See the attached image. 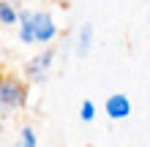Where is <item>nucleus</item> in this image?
Wrapping results in <instances>:
<instances>
[{"instance_id":"3","label":"nucleus","mask_w":150,"mask_h":147,"mask_svg":"<svg viewBox=\"0 0 150 147\" xmlns=\"http://www.w3.org/2000/svg\"><path fill=\"white\" fill-rule=\"evenodd\" d=\"M30 27H33V36H36V44L49 46L52 41L57 38L55 16L47 14V11H33V14H30Z\"/></svg>"},{"instance_id":"1","label":"nucleus","mask_w":150,"mask_h":147,"mask_svg":"<svg viewBox=\"0 0 150 147\" xmlns=\"http://www.w3.org/2000/svg\"><path fill=\"white\" fill-rule=\"evenodd\" d=\"M25 106H28V87H25V82L6 74L0 79V115H3V120H8L14 112H19Z\"/></svg>"},{"instance_id":"9","label":"nucleus","mask_w":150,"mask_h":147,"mask_svg":"<svg viewBox=\"0 0 150 147\" xmlns=\"http://www.w3.org/2000/svg\"><path fill=\"white\" fill-rule=\"evenodd\" d=\"M55 3H57V6H68L71 0H55Z\"/></svg>"},{"instance_id":"2","label":"nucleus","mask_w":150,"mask_h":147,"mask_svg":"<svg viewBox=\"0 0 150 147\" xmlns=\"http://www.w3.org/2000/svg\"><path fill=\"white\" fill-rule=\"evenodd\" d=\"M52 63H55V49H44L38 55H33L28 63H25V76H28V82L33 84H44L47 82V76L52 74Z\"/></svg>"},{"instance_id":"7","label":"nucleus","mask_w":150,"mask_h":147,"mask_svg":"<svg viewBox=\"0 0 150 147\" xmlns=\"http://www.w3.org/2000/svg\"><path fill=\"white\" fill-rule=\"evenodd\" d=\"M96 115H98V109H96V103L90 98H85L82 103H79V120H82V123H93Z\"/></svg>"},{"instance_id":"4","label":"nucleus","mask_w":150,"mask_h":147,"mask_svg":"<svg viewBox=\"0 0 150 147\" xmlns=\"http://www.w3.org/2000/svg\"><path fill=\"white\" fill-rule=\"evenodd\" d=\"M104 115H107L112 123L126 120L131 115V98L123 96V93H112V96H107V101H104Z\"/></svg>"},{"instance_id":"5","label":"nucleus","mask_w":150,"mask_h":147,"mask_svg":"<svg viewBox=\"0 0 150 147\" xmlns=\"http://www.w3.org/2000/svg\"><path fill=\"white\" fill-rule=\"evenodd\" d=\"M93 41H96V30H93L90 22H85L82 27L76 30V36H74V52H76V57H85L87 52L93 49Z\"/></svg>"},{"instance_id":"6","label":"nucleus","mask_w":150,"mask_h":147,"mask_svg":"<svg viewBox=\"0 0 150 147\" xmlns=\"http://www.w3.org/2000/svg\"><path fill=\"white\" fill-rule=\"evenodd\" d=\"M0 25L3 27H19V11H16V6L6 3V0H0Z\"/></svg>"},{"instance_id":"8","label":"nucleus","mask_w":150,"mask_h":147,"mask_svg":"<svg viewBox=\"0 0 150 147\" xmlns=\"http://www.w3.org/2000/svg\"><path fill=\"white\" fill-rule=\"evenodd\" d=\"M36 144H38V134L33 131L30 125H25L19 131V144H16V147H36Z\"/></svg>"},{"instance_id":"10","label":"nucleus","mask_w":150,"mask_h":147,"mask_svg":"<svg viewBox=\"0 0 150 147\" xmlns=\"http://www.w3.org/2000/svg\"><path fill=\"white\" fill-rule=\"evenodd\" d=\"M6 3H11V6H19V3H22V0H6Z\"/></svg>"}]
</instances>
